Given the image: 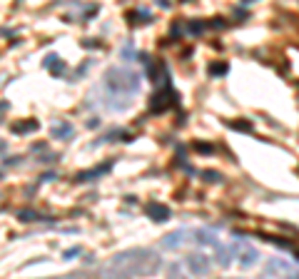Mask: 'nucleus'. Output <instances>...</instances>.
Instances as JSON below:
<instances>
[{
	"label": "nucleus",
	"mask_w": 299,
	"mask_h": 279,
	"mask_svg": "<svg viewBox=\"0 0 299 279\" xmlns=\"http://www.w3.org/2000/svg\"><path fill=\"white\" fill-rule=\"evenodd\" d=\"M162 269V259L147 247H132L115 254L107 264V274L113 277H155Z\"/></svg>",
	"instance_id": "nucleus-1"
},
{
	"label": "nucleus",
	"mask_w": 299,
	"mask_h": 279,
	"mask_svg": "<svg viewBox=\"0 0 299 279\" xmlns=\"http://www.w3.org/2000/svg\"><path fill=\"white\" fill-rule=\"evenodd\" d=\"M102 85H105V105L110 107V110H127L130 107V102H132V95L140 93V88H142V77H140V72H135V70H130V67H110L107 72H105V80H102Z\"/></svg>",
	"instance_id": "nucleus-2"
},
{
	"label": "nucleus",
	"mask_w": 299,
	"mask_h": 279,
	"mask_svg": "<svg viewBox=\"0 0 299 279\" xmlns=\"http://www.w3.org/2000/svg\"><path fill=\"white\" fill-rule=\"evenodd\" d=\"M184 267H187V272L192 277H205V274H209V269H212V259H209L207 254H202V252H190L184 257Z\"/></svg>",
	"instance_id": "nucleus-3"
},
{
	"label": "nucleus",
	"mask_w": 299,
	"mask_h": 279,
	"mask_svg": "<svg viewBox=\"0 0 299 279\" xmlns=\"http://www.w3.org/2000/svg\"><path fill=\"white\" fill-rule=\"evenodd\" d=\"M175 102H177V95L170 90V85H165V88H160L150 97V110L152 112H162V110H170V105H175Z\"/></svg>",
	"instance_id": "nucleus-4"
},
{
	"label": "nucleus",
	"mask_w": 299,
	"mask_h": 279,
	"mask_svg": "<svg viewBox=\"0 0 299 279\" xmlns=\"http://www.w3.org/2000/svg\"><path fill=\"white\" fill-rule=\"evenodd\" d=\"M265 274L269 277H277V274H292V277H299V269L294 264L284 262V259H269L267 267H265Z\"/></svg>",
	"instance_id": "nucleus-5"
},
{
	"label": "nucleus",
	"mask_w": 299,
	"mask_h": 279,
	"mask_svg": "<svg viewBox=\"0 0 299 279\" xmlns=\"http://www.w3.org/2000/svg\"><path fill=\"white\" fill-rule=\"evenodd\" d=\"M235 254H237V247H235V245H217V247H214V262H217L219 267H230L232 259H235Z\"/></svg>",
	"instance_id": "nucleus-6"
},
{
	"label": "nucleus",
	"mask_w": 299,
	"mask_h": 279,
	"mask_svg": "<svg viewBox=\"0 0 299 279\" xmlns=\"http://www.w3.org/2000/svg\"><path fill=\"white\" fill-rule=\"evenodd\" d=\"M192 240L197 242V245H202V247H217L219 245V240H217V234L207 229V227H197V229H192Z\"/></svg>",
	"instance_id": "nucleus-7"
},
{
	"label": "nucleus",
	"mask_w": 299,
	"mask_h": 279,
	"mask_svg": "<svg viewBox=\"0 0 299 279\" xmlns=\"http://www.w3.org/2000/svg\"><path fill=\"white\" fill-rule=\"evenodd\" d=\"M187 234V229H175V232H170L167 237H162V247L165 249H179L190 237H184Z\"/></svg>",
	"instance_id": "nucleus-8"
},
{
	"label": "nucleus",
	"mask_w": 299,
	"mask_h": 279,
	"mask_svg": "<svg viewBox=\"0 0 299 279\" xmlns=\"http://www.w3.org/2000/svg\"><path fill=\"white\" fill-rule=\"evenodd\" d=\"M147 215L155 219V222H167V219L172 217L170 207H165V205H160V202H150V205H147Z\"/></svg>",
	"instance_id": "nucleus-9"
},
{
	"label": "nucleus",
	"mask_w": 299,
	"mask_h": 279,
	"mask_svg": "<svg viewBox=\"0 0 299 279\" xmlns=\"http://www.w3.org/2000/svg\"><path fill=\"white\" fill-rule=\"evenodd\" d=\"M50 132H53V137H58V140H72V135H75V127L70 123H65V120H60L50 127Z\"/></svg>",
	"instance_id": "nucleus-10"
},
{
	"label": "nucleus",
	"mask_w": 299,
	"mask_h": 279,
	"mask_svg": "<svg viewBox=\"0 0 299 279\" xmlns=\"http://www.w3.org/2000/svg\"><path fill=\"white\" fill-rule=\"evenodd\" d=\"M45 67H48V70H53V75H62V70H65V62L60 60V55L50 53V55L45 58Z\"/></svg>",
	"instance_id": "nucleus-11"
},
{
	"label": "nucleus",
	"mask_w": 299,
	"mask_h": 279,
	"mask_svg": "<svg viewBox=\"0 0 299 279\" xmlns=\"http://www.w3.org/2000/svg\"><path fill=\"white\" fill-rule=\"evenodd\" d=\"M32 130H38V120H23V123H13V125H10V132H15V135L32 132Z\"/></svg>",
	"instance_id": "nucleus-12"
},
{
	"label": "nucleus",
	"mask_w": 299,
	"mask_h": 279,
	"mask_svg": "<svg viewBox=\"0 0 299 279\" xmlns=\"http://www.w3.org/2000/svg\"><path fill=\"white\" fill-rule=\"evenodd\" d=\"M257 259H259V252L254 247H247L244 252H242V267H252V264H257Z\"/></svg>",
	"instance_id": "nucleus-13"
},
{
	"label": "nucleus",
	"mask_w": 299,
	"mask_h": 279,
	"mask_svg": "<svg viewBox=\"0 0 299 279\" xmlns=\"http://www.w3.org/2000/svg\"><path fill=\"white\" fill-rule=\"evenodd\" d=\"M110 170V165H100L97 170H92V172H83V175H78V182H88V180H97V175H102V172H107Z\"/></svg>",
	"instance_id": "nucleus-14"
},
{
	"label": "nucleus",
	"mask_w": 299,
	"mask_h": 279,
	"mask_svg": "<svg viewBox=\"0 0 299 279\" xmlns=\"http://www.w3.org/2000/svg\"><path fill=\"white\" fill-rule=\"evenodd\" d=\"M227 70H230V65H227V62H212V65L207 67V72H209V75H214V77L225 75Z\"/></svg>",
	"instance_id": "nucleus-15"
},
{
	"label": "nucleus",
	"mask_w": 299,
	"mask_h": 279,
	"mask_svg": "<svg viewBox=\"0 0 299 279\" xmlns=\"http://www.w3.org/2000/svg\"><path fill=\"white\" fill-rule=\"evenodd\" d=\"M127 20H132V23H150L152 15H150L147 10H135L132 15H127Z\"/></svg>",
	"instance_id": "nucleus-16"
},
{
	"label": "nucleus",
	"mask_w": 299,
	"mask_h": 279,
	"mask_svg": "<svg viewBox=\"0 0 299 279\" xmlns=\"http://www.w3.org/2000/svg\"><path fill=\"white\" fill-rule=\"evenodd\" d=\"M18 217L23 219V222H40V219H45L43 215H38V212H32V210H23Z\"/></svg>",
	"instance_id": "nucleus-17"
},
{
	"label": "nucleus",
	"mask_w": 299,
	"mask_h": 279,
	"mask_svg": "<svg viewBox=\"0 0 299 279\" xmlns=\"http://www.w3.org/2000/svg\"><path fill=\"white\" fill-rule=\"evenodd\" d=\"M80 252H83V249H80V247H72V249H67V252H65V259H72V257H75V254H80Z\"/></svg>",
	"instance_id": "nucleus-18"
},
{
	"label": "nucleus",
	"mask_w": 299,
	"mask_h": 279,
	"mask_svg": "<svg viewBox=\"0 0 299 279\" xmlns=\"http://www.w3.org/2000/svg\"><path fill=\"white\" fill-rule=\"evenodd\" d=\"M232 127H237V130H244V132H249V130H252V125H249V123H232Z\"/></svg>",
	"instance_id": "nucleus-19"
},
{
	"label": "nucleus",
	"mask_w": 299,
	"mask_h": 279,
	"mask_svg": "<svg viewBox=\"0 0 299 279\" xmlns=\"http://www.w3.org/2000/svg\"><path fill=\"white\" fill-rule=\"evenodd\" d=\"M195 147H197V150H200V152H212V150H214V147H212V145H195Z\"/></svg>",
	"instance_id": "nucleus-20"
},
{
	"label": "nucleus",
	"mask_w": 299,
	"mask_h": 279,
	"mask_svg": "<svg viewBox=\"0 0 299 279\" xmlns=\"http://www.w3.org/2000/svg\"><path fill=\"white\" fill-rule=\"evenodd\" d=\"M205 180H212V182H217V180H219V175H217V172H205Z\"/></svg>",
	"instance_id": "nucleus-21"
},
{
	"label": "nucleus",
	"mask_w": 299,
	"mask_h": 279,
	"mask_svg": "<svg viewBox=\"0 0 299 279\" xmlns=\"http://www.w3.org/2000/svg\"><path fill=\"white\" fill-rule=\"evenodd\" d=\"M167 274H175V277H177V274H179V267H177V264H170V267H167Z\"/></svg>",
	"instance_id": "nucleus-22"
},
{
	"label": "nucleus",
	"mask_w": 299,
	"mask_h": 279,
	"mask_svg": "<svg viewBox=\"0 0 299 279\" xmlns=\"http://www.w3.org/2000/svg\"><path fill=\"white\" fill-rule=\"evenodd\" d=\"M3 147H5V142H0V150H3Z\"/></svg>",
	"instance_id": "nucleus-23"
},
{
	"label": "nucleus",
	"mask_w": 299,
	"mask_h": 279,
	"mask_svg": "<svg viewBox=\"0 0 299 279\" xmlns=\"http://www.w3.org/2000/svg\"><path fill=\"white\" fill-rule=\"evenodd\" d=\"M244 3H252V0H244Z\"/></svg>",
	"instance_id": "nucleus-24"
}]
</instances>
